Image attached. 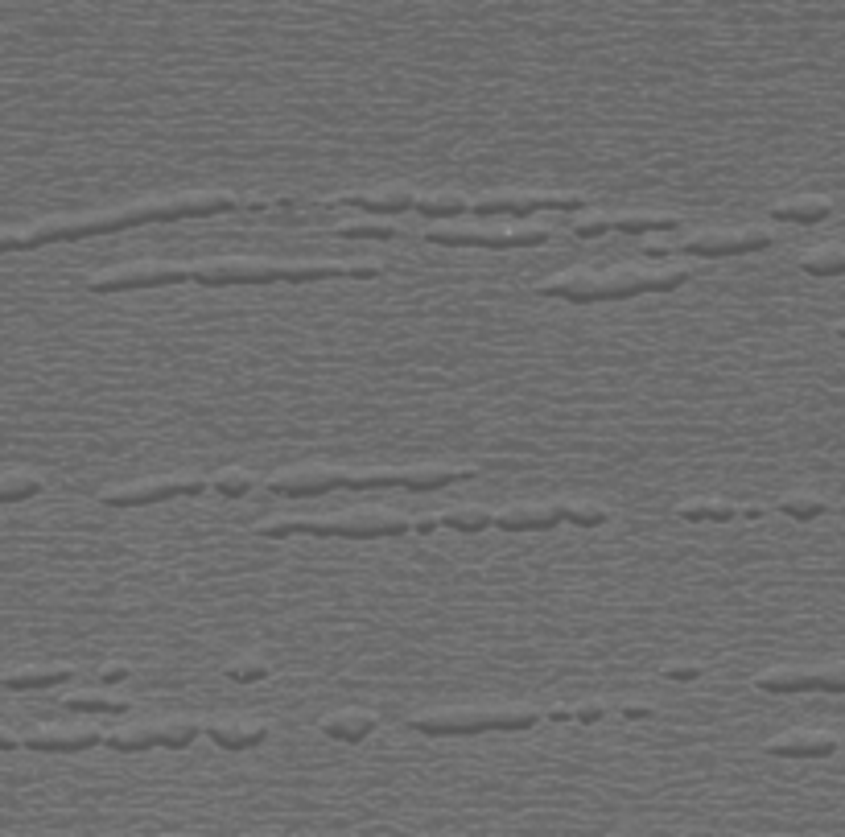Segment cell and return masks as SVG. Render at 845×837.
<instances>
[{"label":"cell","instance_id":"1","mask_svg":"<svg viewBox=\"0 0 845 837\" xmlns=\"http://www.w3.org/2000/svg\"><path fill=\"white\" fill-rule=\"evenodd\" d=\"M334 277H359L371 281L380 277L376 264H277V260H248V256H231V260H202L190 264V281L198 285H310V281H334Z\"/></svg>","mask_w":845,"mask_h":837},{"label":"cell","instance_id":"2","mask_svg":"<svg viewBox=\"0 0 845 837\" xmlns=\"http://www.w3.org/2000/svg\"><path fill=\"white\" fill-rule=\"evenodd\" d=\"M260 537H347V541H376V537H409L413 524L404 520L400 512H338L326 520L314 516H277V520H264Z\"/></svg>","mask_w":845,"mask_h":837},{"label":"cell","instance_id":"3","mask_svg":"<svg viewBox=\"0 0 845 837\" xmlns=\"http://www.w3.org/2000/svg\"><path fill=\"white\" fill-rule=\"evenodd\" d=\"M540 722L536 710H429L413 714L409 730L429 739H450V734H483V730H532Z\"/></svg>","mask_w":845,"mask_h":837},{"label":"cell","instance_id":"4","mask_svg":"<svg viewBox=\"0 0 845 837\" xmlns=\"http://www.w3.org/2000/svg\"><path fill=\"white\" fill-rule=\"evenodd\" d=\"M586 194L578 190H495L483 198H470V211L479 219L487 215H532V211H582Z\"/></svg>","mask_w":845,"mask_h":837},{"label":"cell","instance_id":"5","mask_svg":"<svg viewBox=\"0 0 845 837\" xmlns=\"http://www.w3.org/2000/svg\"><path fill=\"white\" fill-rule=\"evenodd\" d=\"M202 491H211V479H141L128 487H104L99 491V504L145 508V504H161V499H198Z\"/></svg>","mask_w":845,"mask_h":837},{"label":"cell","instance_id":"6","mask_svg":"<svg viewBox=\"0 0 845 837\" xmlns=\"http://www.w3.org/2000/svg\"><path fill=\"white\" fill-rule=\"evenodd\" d=\"M429 244L442 248H495V252H512V248H540L549 240L545 227H524V231H470V227H442L425 236Z\"/></svg>","mask_w":845,"mask_h":837},{"label":"cell","instance_id":"7","mask_svg":"<svg viewBox=\"0 0 845 837\" xmlns=\"http://www.w3.org/2000/svg\"><path fill=\"white\" fill-rule=\"evenodd\" d=\"M190 281L186 264H124L104 277H91V293H128V289H161V285H182Z\"/></svg>","mask_w":845,"mask_h":837},{"label":"cell","instance_id":"8","mask_svg":"<svg viewBox=\"0 0 845 837\" xmlns=\"http://www.w3.org/2000/svg\"><path fill=\"white\" fill-rule=\"evenodd\" d=\"M755 689L763 693H775V697H788V693H813V689H825V693H845V664H829V668H771V673H759L755 677Z\"/></svg>","mask_w":845,"mask_h":837},{"label":"cell","instance_id":"9","mask_svg":"<svg viewBox=\"0 0 845 837\" xmlns=\"http://www.w3.org/2000/svg\"><path fill=\"white\" fill-rule=\"evenodd\" d=\"M771 248V236L763 227H747V231H701L685 244L689 256H742V252H763Z\"/></svg>","mask_w":845,"mask_h":837},{"label":"cell","instance_id":"10","mask_svg":"<svg viewBox=\"0 0 845 837\" xmlns=\"http://www.w3.org/2000/svg\"><path fill=\"white\" fill-rule=\"evenodd\" d=\"M413 190L409 186H380V190H347V194H334L330 203L334 207H359L367 215H400L413 207Z\"/></svg>","mask_w":845,"mask_h":837},{"label":"cell","instance_id":"11","mask_svg":"<svg viewBox=\"0 0 845 837\" xmlns=\"http://www.w3.org/2000/svg\"><path fill=\"white\" fill-rule=\"evenodd\" d=\"M104 743V734L99 730H54V726H42L21 739L25 751H58V755H75V751H91Z\"/></svg>","mask_w":845,"mask_h":837},{"label":"cell","instance_id":"12","mask_svg":"<svg viewBox=\"0 0 845 837\" xmlns=\"http://www.w3.org/2000/svg\"><path fill=\"white\" fill-rule=\"evenodd\" d=\"M841 743L833 734H817V730H792V734H780V739L767 743V755H780V759H825L833 755Z\"/></svg>","mask_w":845,"mask_h":837},{"label":"cell","instance_id":"13","mask_svg":"<svg viewBox=\"0 0 845 837\" xmlns=\"http://www.w3.org/2000/svg\"><path fill=\"white\" fill-rule=\"evenodd\" d=\"M536 293L573 301V306H590V301H602V277L598 273H565V277H553V281H540Z\"/></svg>","mask_w":845,"mask_h":837},{"label":"cell","instance_id":"14","mask_svg":"<svg viewBox=\"0 0 845 837\" xmlns=\"http://www.w3.org/2000/svg\"><path fill=\"white\" fill-rule=\"evenodd\" d=\"M202 734H211V743L223 751H248L268 739V726L264 722H207Z\"/></svg>","mask_w":845,"mask_h":837},{"label":"cell","instance_id":"15","mask_svg":"<svg viewBox=\"0 0 845 837\" xmlns=\"http://www.w3.org/2000/svg\"><path fill=\"white\" fill-rule=\"evenodd\" d=\"M561 520H565L561 504L557 508H507V512L491 516V528H499V532H540V528H557Z\"/></svg>","mask_w":845,"mask_h":837},{"label":"cell","instance_id":"16","mask_svg":"<svg viewBox=\"0 0 845 837\" xmlns=\"http://www.w3.org/2000/svg\"><path fill=\"white\" fill-rule=\"evenodd\" d=\"M268 491L273 495H326V491H338V471H297V475H277L268 479Z\"/></svg>","mask_w":845,"mask_h":837},{"label":"cell","instance_id":"17","mask_svg":"<svg viewBox=\"0 0 845 837\" xmlns=\"http://www.w3.org/2000/svg\"><path fill=\"white\" fill-rule=\"evenodd\" d=\"M376 726H380L376 714H367V710H338V714L322 718V734L334 743H363Z\"/></svg>","mask_w":845,"mask_h":837},{"label":"cell","instance_id":"18","mask_svg":"<svg viewBox=\"0 0 845 837\" xmlns=\"http://www.w3.org/2000/svg\"><path fill=\"white\" fill-rule=\"evenodd\" d=\"M833 215V203L821 194H804V198H788V203H775L771 207V219L780 223H821Z\"/></svg>","mask_w":845,"mask_h":837},{"label":"cell","instance_id":"19","mask_svg":"<svg viewBox=\"0 0 845 837\" xmlns=\"http://www.w3.org/2000/svg\"><path fill=\"white\" fill-rule=\"evenodd\" d=\"M75 668L71 664H50V668H17V673H5L0 677V685L5 689H50V685H62V681H71Z\"/></svg>","mask_w":845,"mask_h":837},{"label":"cell","instance_id":"20","mask_svg":"<svg viewBox=\"0 0 845 837\" xmlns=\"http://www.w3.org/2000/svg\"><path fill=\"white\" fill-rule=\"evenodd\" d=\"M413 207L429 219H454V215H466L470 211V198L458 194V190H437V194H421L413 198Z\"/></svg>","mask_w":845,"mask_h":837},{"label":"cell","instance_id":"21","mask_svg":"<svg viewBox=\"0 0 845 837\" xmlns=\"http://www.w3.org/2000/svg\"><path fill=\"white\" fill-rule=\"evenodd\" d=\"M800 269L808 277H841L845 273V248L841 244H821L800 256Z\"/></svg>","mask_w":845,"mask_h":837},{"label":"cell","instance_id":"22","mask_svg":"<svg viewBox=\"0 0 845 837\" xmlns=\"http://www.w3.org/2000/svg\"><path fill=\"white\" fill-rule=\"evenodd\" d=\"M676 215H611V231L619 236H648V231H676Z\"/></svg>","mask_w":845,"mask_h":837},{"label":"cell","instance_id":"23","mask_svg":"<svg viewBox=\"0 0 845 837\" xmlns=\"http://www.w3.org/2000/svg\"><path fill=\"white\" fill-rule=\"evenodd\" d=\"M104 747H112V751H120V755H132V751H149V747H157V726H124V730H112V734H104Z\"/></svg>","mask_w":845,"mask_h":837},{"label":"cell","instance_id":"24","mask_svg":"<svg viewBox=\"0 0 845 837\" xmlns=\"http://www.w3.org/2000/svg\"><path fill=\"white\" fill-rule=\"evenodd\" d=\"M676 516L681 520H714V524H726L738 516V504H730V499H693V504H681L676 508Z\"/></svg>","mask_w":845,"mask_h":837},{"label":"cell","instance_id":"25","mask_svg":"<svg viewBox=\"0 0 845 837\" xmlns=\"http://www.w3.org/2000/svg\"><path fill=\"white\" fill-rule=\"evenodd\" d=\"M66 706L79 714H128V697H104V693H75Z\"/></svg>","mask_w":845,"mask_h":837},{"label":"cell","instance_id":"26","mask_svg":"<svg viewBox=\"0 0 845 837\" xmlns=\"http://www.w3.org/2000/svg\"><path fill=\"white\" fill-rule=\"evenodd\" d=\"M202 734V726L198 722H190V718H174V722H165V726H157V747H174V751H182V747H190L194 739Z\"/></svg>","mask_w":845,"mask_h":837},{"label":"cell","instance_id":"27","mask_svg":"<svg viewBox=\"0 0 845 837\" xmlns=\"http://www.w3.org/2000/svg\"><path fill=\"white\" fill-rule=\"evenodd\" d=\"M780 512L792 516V520H817V516L829 512V499H821V495H784Z\"/></svg>","mask_w":845,"mask_h":837},{"label":"cell","instance_id":"28","mask_svg":"<svg viewBox=\"0 0 845 837\" xmlns=\"http://www.w3.org/2000/svg\"><path fill=\"white\" fill-rule=\"evenodd\" d=\"M42 491L38 475H0V504H21V499H33Z\"/></svg>","mask_w":845,"mask_h":837},{"label":"cell","instance_id":"29","mask_svg":"<svg viewBox=\"0 0 845 837\" xmlns=\"http://www.w3.org/2000/svg\"><path fill=\"white\" fill-rule=\"evenodd\" d=\"M437 524H442V528H454V532H487V528H491V512H483V508H462V512L437 516Z\"/></svg>","mask_w":845,"mask_h":837},{"label":"cell","instance_id":"30","mask_svg":"<svg viewBox=\"0 0 845 837\" xmlns=\"http://www.w3.org/2000/svg\"><path fill=\"white\" fill-rule=\"evenodd\" d=\"M211 487H215L223 499H240V495H248V491L256 487V479H252L248 471H223V475L211 479Z\"/></svg>","mask_w":845,"mask_h":837},{"label":"cell","instance_id":"31","mask_svg":"<svg viewBox=\"0 0 845 837\" xmlns=\"http://www.w3.org/2000/svg\"><path fill=\"white\" fill-rule=\"evenodd\" d=\"M549 718L553 722H598V718H606V706L602 701H586V706H553Z\"/></svg>","mask_w":845,"mask_h":837},{"label":"cell","instance_id":"32","mask_svg":"<svg viewBox=\"0 0 845 837\" xmlns=\"http://www.w3.org/2000/svg\"><path fill=\"white\" fill-rule=\"evenodd\" d=\"M561 516H565L569 524H578V528H598V524L611 520V512H606V508H594V504H561Z\"/></svg>","mask_w":845,"mask_h":837},{"label":"cell","instance_id":"33","mask_svg":"<svg viewBox=\"0 0 845 837\" xmlns=\"http://www.w3.org/2000/svg\"><path fill=\"white\" fill-rule=\"evenodd\" d=\"M338 236H347V240H392V236H400V231L384 227V223H347V227H338Z\"/></svg>","mask_w":845,"mask_h":837},{"label":"cell","instance_id":"34","mask_svg":"<svg viewBox=\"0 0 845 837\" xmlns=\"http://www.w3.org/2000/svg\"><path fill=\"white\" fill-rule=\"evenodd\" d=\"M227 677L231 681H260V677H268V664L264 660H235V664H227Z\"/></svg>","mask_w":845,"mask_h":837},{"label":"cell","instance_id":"35","mask_svg":"<svg viewBox=\"0 0 845 837\" xmlns=\"http://www.w3.org/2000/svg\"><path fill=\"white\" fill-rule=\"evenodd\" d=\"M606 231H611V215H590L582 223H573V236L578 240H598V236H606Z\"/></svg>","mask_w":845,"mask_h":837},{"label":"cell","instance_id":"36","mask_svg":"<svg viewBox=\"0 0 845 837\" xmlns=\"http://www.w3.org/2000/svg\"><path fill=\"white\" fill-rule=\"evenodd\" d=\"M664 677L668 681H693V677H701V664H672V668H664Z\"/></svg>","mask_w":845,"mask_h":837},{"label":"cell","instance_id":"37","mask_svg":"<svg viewBox=\"0 0 845 837\" xmlns=\"http://www.w3.org/2000/svg\"><path fill=\"white\" fill-rule=\"evenodd\" d=\"M5 252H21V231H0V256Z\"/></svg>","mask_w":845,"mask_h":837},{"label":"cell","instance_id":"38","mask_svg":"<svg viewBox=\"0 0 845 837\" xmlns=\"http://www.w3.org/2000/svg\"><path fill=\"white\" fill-rule=\"evenodd\" d=\"M128 673H132L128 664H108V668H104V673H99V677H104V681H124Z\"/></svg>","mask_w":845,"mask_h":837},{"label":"cell","instance_id":"39","mask_svg":"<svg viewBox=\"0 0 845 837\" xmlns=\"http://www.w3.org/2000/svg\"><path fill=\"white\" fill-rule=\"evenodd\" d=\"M17 747H21V739H17V734L0 730V751H17Z\"/></svg>","mask_w":845,"mask_h":837},{"label":"cell","instance_id":"40","mask_svg":"<svg viewBox=\"0 0 845 837\" xmlns=\"http://www.w3.org/2000/svg\"><path fill=\"white\" fill-rule=\"evenodd\" d=\"M644 252H648V256H668L672 248H668V244H652V240H648V244H644Z\"/></svg>","mask_w":845,"mask_h":837},{"label":"cell","instance_id":"41","mask_svg":"<svg viewBox=\"0 0 845 837\" xmlns=\"http://www.w3.org/2000/svg\"><path fill=\"white\" fill-rule=\"evenodd\" d=\"M623 714H627V718H644V714H648V706H627Z\"/></svg>","mask_w":845,"mask_h":837},{"label":"cell","instance_id":"42","mask_svg":"<svg viewBox=\"0 0 845 837\" xmlns=\"http://www.w3.org/2000/svg\"><path fill=\"white\" fill-rule=\"evenodd\" d=\"M833 334H837V339H845V318H841V322L833 326Z\"/></svg>","mask_w":845,"mask_h":837},{"label":"cell","instance_id":"43","mask_svg":"<svg viewBox=\"0 0 845 837\" xmlns=\"http://www.w3.org/2000/svg\"><path fill=\"white\" fill-rule=\"evenodd\" d=\"M841 516H845V499H841Z\"/></svg>","mask_w":845,"mask_h":837}]
</instances>
